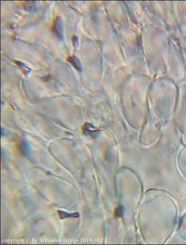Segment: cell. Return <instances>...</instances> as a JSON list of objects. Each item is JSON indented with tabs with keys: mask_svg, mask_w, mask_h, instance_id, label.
Here are the masks:
<instances>
[{
	"mask_svg": "<svg viewBox=\"0 0 186 245\" xmlns=\"http://www.w3.org/2000/svg\"><path fill=\"white\" fill-rule=\"evenodd\" d=\"M59 215L61 219L68 218V217H74V218H78L79 216L78 213H69L62 211H58Z\"/></svg>",
	"mask_w": 186,
	"mask_h": 245,
	"instance_id": "cell-4",
	"label": "cell"
},
{
	"mask_svg": "<svg viewBox=\"0 0 186 245\" xmlns=\"http://www.w3.org/2000/svg\"><path fill=\"white\" fill-rule=\"evenodd\" d=\"M53 31L54 34L61 41L64 38V27L63 21L60 17H57L54 21Z\"/></svg>",
	"mask_w": 186,
	"mask_h": 245,
	"instance_id": "cell-1",
	"label": "cell"
},
{
	"mask_svg": "<svg viewBox=\"0 0 186 245\" xmlns=\"http://www.w3.org/2000/svg\"><path fill=\"white\" fill-rule=\"evenodd\" d=\"M68 61L72 65H73L75 68L79 70H81V63H80V61L76 57H74V56L69 57Z\"/></svg>",
	"mask_w": 186,
	"mask_h": 245,
	"instance_id": "cell-3",
	"label": "cell"
},
{
	"mask_svg": "<svg viewBox=\"0 0 186 245\" xmlns=\"http://www.w3.org/2000/svg\"><path fill=\"white\" fill-rule=\"evenodd\" d=\"M24 8L25 10L30 12H35L37 10L36 2L34 1H25Z\"/></svg>",
	"mask_w": 186,
	"mask_h": 245,
	"instance_id": "cell-2",
	"label": "cell"
},
{
	"mask_svg": "<svg viewBox=\"0 0 186 245\" xmlns=\"http://www.w3.org/2000/svg\"><path fill=\"white\" fill-rule=\"evenodd\" d=\"M124 209L121 206H119L116 208L115 211V216L117 217H121L123 216Z\"/></svg>",
	"mask_w": 186,
	"mask_h": 245,
	"instance_id": "cell-5",
	"label": "cell"
}]
</instances>
